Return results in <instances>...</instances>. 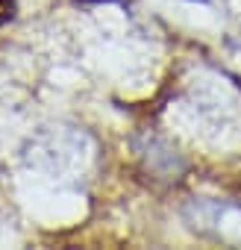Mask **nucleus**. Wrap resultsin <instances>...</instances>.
<instances>
[{
    "instance_id": "2",
    "label": "nucleus",
    "mask_w": 241,
    "mask_h": 250,
    "mask_svg": "<svg viewBox=\"0 0 241 250\" xmlns=\"http://www.w3.org/2000/svg\"><path fill=\"white\" fill-rule=\"evenodd\" d=\"M82 3H112V0H82Z\"/></svg>"
},
{
    "instance_id": "1",
    "label": "nucleus",
    "mask_w": 241,
    "mask_h": 250,
    "mask_svg": "<svg viewBox=\"0 0 241 250\" xmlns=\"http://www.w3.org/2000/svg\"><path fill=\"white\" fill-rule=\"evenodd\" d=\"M15 18V0H0V27Z\"/></svg>"
}]
</instances>
